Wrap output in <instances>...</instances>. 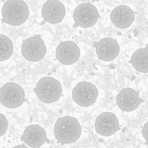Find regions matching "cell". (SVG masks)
I'll list each match as a JSON object with an SVG mask.
<instances>
[{
  "label": "cell",
  "mask_w": 148,
  "mask_h": 148,
  "mask_svg": "<svg viewBox=\"0 0 148 148\" xmlns=\"http://www.w3.org/2000/svg\"><path fill=\"white\" fill-rule=\"evenodd\" d=\"M73 100L78 105L88 107L95 103L98 95L96 86L91 82H79L74 88L72 92Z\"/></svg>",
  "instance_id": "6"
},
{
  "label": "cell",
  "mask_w": 148,
  "mask_h": 148,
  "mask_svg": "<svg viewBox=\"0 0 148 148\" xmlns=\"http://www.w3.org/2000/svg\"><path fill=\"white\" fill-rule=\"evenodd\" d=\"M95 127L99 134L104 136H110L119 130V120L114 113L103 112L96 118Z\"/></svg>",
  "instance_id": "8"
},
{
  "label": "cell",
  "mask_w": 148,
  "mask_h": 148,
  "mask_svg": "<svg viewBox=\"0 0 148 148\" xmlns=\"http://www.w3.org/2000/svg\"><path fill=\"white\" fill-rule=\"evenodd\" d=\"M81 134L82 128L78 120L70 116L59 118L54 126L55 138L62 145L75 143Z\"/></svg>",
  "instance_id": "1"
},
{
  "label": "cell",
  "mask_w": 148,
  "mask_h": 148,
  "mask_svg": "<svg viewBox=\"0 0 148 148\" xmlns=\"http://www.w3.org/2000/svg\"><path fill=\"white\" fill-rule=\"evenodd\" d=\"M110 18L115 27L125 29L129 27L134 21V13L129 6L120 5L112 11Z\"/></svg>",
  "instance_id": "14"
},
{
  "label": "cell",
  "mask_w": 148,
  "mask_h": 148,
  "mask_svg": "<svg viewBox=\"0 0 148 148\" xmlns=\"http://www.w3.org/2000/svg\"><path fill=\"white\" fill-rule=\"evenodd\" d=\"M116 103L119 108L123 111L131 112L138 108L142 101L135 90L125 88L117 95Z\"/></svg>",
  "instance_id": "12"
},
{
  "label": "cell",
  "mask_w": 148,
  "mask_h": 148,
  "mask_svg": "<svg viewBox=\"0 0 148 148\" xmlns=\"http://www.w3.org/2000/svg\"><path fill=\"white\" fill-rule=\"evenodd\" d=\"M8 122L6 117L3 114L0 113V136L5 134L8 129Z\"/></svg>",
  "instance_id": "17"
},
{
  "label": "cell",
  "mask_w": 148,
  "mask_h": 148,
  "mask_svg": "<svg viewBox=\"0 0 148 148\" xmlns=\"http://www.w3.org/2000/svg\"><path fill=\"white\" fill-rule=\"evenodd\" d=\"M80 55L78 45L71 41L60 43L56 49V58L64 65H71L75 63L79 59Z\"/></svg>",
  "instance_id": "9"
},
{
  "label": "cell",
  "mask_w": 148,
  "mask_h": 148,
  "mask_svg": "<svg viewBox=\"0 0 148 148\" xmlns=\"http://www.w3.org/2000/svg\"><path fill=\"white\" fill-rule=\"evenodd\" d=\"M1 13L5 23L13 26H19L28 19L29 11L23 0H8L3 6Z\"/></svg>",
  "instance_id": "2"
},
{
  "label": "cell",
  "mask_w": 148,
  "mask_h": 148,
  "mask_svg": "<svg viewBox=\"0 0 148 148\" xmlns=\"http://www.w3.org/2000/svg\"><path fill=\"white\" fill-rule=\"evenodd\" d=\"M60 82L50 77H45L38 81L34 92L39 100L45 103H52L58 101L62 94Z\"/></svg>",
  "instance_id": "3"
},
{
  "label": "cell",
  "mask_w": 148,
  "mask_h": 148,
  "mask_svg": "<svg viewBox=\"0 0 148 148\" xmlns=\"http://www.w3.org/2000/svg\"><path fill=\"white\" fill-rule=\"evenodd\" d=\"M131 62L136 70L140 73H148V49L140 48L133 54Z\"/></svg>",
  "instance_id": "15"
},
{
  "label": "cell",
  "mask_w": 148,
  "mask_h": 148,
  "mask_svg": "<svg viewBox=\"0 0 148 148\" xmlns=\"http://www.w3.org/2000/svg\"><path fill=\"white\" fill-rule=\"evenodd\" d=\"M99 16L97 8L90 3H81L74 10V21L77 26L83 28L94 26Z\"/></svg>",
  "instance_id": "7"
},
{
  "label": "cell",
  "mask_w": 148,
  "mask_h": 148,
  "mask_svg": "<svg viewBox=\"0 0 148 148\" xmlns=\"http://www.w3.org/2000/svg\"><path fill=\"white\" fill-rule=\"evenodd\" d=\"M142 134L144 139L148 143V121L144 125L142 130Z\"/></svg>",
  "instance_id": "18"
},
{
  "label": "cell",
  "mask_w": 148,
  "mask_h": 148,
  "mask_svg": "<svg viewBox=\"0 0 148 148\" xmlns=\"http://www.w3.org/2000/svg\"><path fill=\"white\" fill-rule=\"evenodd\" d=\"M14 47L11 39L3 34L0 35V61L10 58L13 55Z\"/></svg>",
  "instance_id": "16"
},
{
  "label": "cell",
  "mask_w": 148,
  "mask_h": 148,
  "mask_svg": "<svg viewBox=\"0 0 148 148\" xmlns=\"http://www.w3.org/2000/svg\"><path fill=\"white\" fill-rule=\"evenodd\" d=\"M42 14L45 21L52 24H57L62 21L66 14V9L60 1L48 0L43 4Z\"/></svg>",
  "instance_id": "10"
},
{
  "label": "cell",
  "mask_w": 148,
  "mask_h": 148,
  "mask_svg": "<svg viewBox=\"0 0 148 148\" xmlns=\"http://www.w3.org/2000/svg\"><path fill=\"white\" fill-rule=\"evenodd\" d=\"M12 148H28L24 145H18Z\"/></svg>",
  "instance_id": "19"
},
{
  "label": "cell",
  "mask_w": 148,
  "mask_h": 148,
  "mask_svg": "<svg viewBox=\"0 0 148 148\" xmlns=\"http://www.w3.org/2000/svg\"><path fill=\"white\" fill-rule=\"evenodd\" d=\"M25 97L23 88L15 82L6 83L0 89V102L7 108L20 107L25 101Z\"/></svg>",
  "instance_id": "4"
},
{
  "label": "cell",
  "mask_w": 148,
  "mask_h": 148,
  "mask_svg": "<svg viewBox=\"0 0 148 148\" xmlns=\"http://www.w3.org/2000/svg\"><path fill=\"white\" fill-rule=\"evenodd\" d=\"M120 51L119 44L112 38H103L96 45V52L98 59L104 61L110 62L115 60Z\"/></svg>",
  "instance_id": "13"
},
{
  "label": "cell",
  "mask_w": 148,
  "mask_h": 148,
  "mask_svg": "<svg viewBox=\"0 0 148 148\" xmlns=\"http://www.w3.org/2000/svg\"><path fill=\"white\" fill-rule=\"evenodd\" d=\"M41 35L37 34L28 38L21 45V54L29 61L37 62L44 58L47 52L45 42Z\"/></svg>",
  "instance_id": "5"
},
{
  "label": "cell",
  "mask_w": 148,
  "mask_h": 148,
  "mask_svg": "<svg viewBox=\"0 0 148 148\" xmlns=\"http://www.w3.org/2000/svg\"><path fill=\"white\" fill-rule=\"evenodd\" d=\"M21 140L32 148H40L46 141L49 144L50 143V140L47 138L45 129L37 124L27 126L21 136Z\"/></svg>",
  "instance_id": "11"
}]
</instances>
